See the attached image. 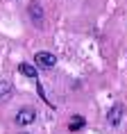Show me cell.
<instances>
[{"label": "cell", "instance_id": "1", "mask_svg": "<svg viewBox=\"0 0 127 134\" xmlns=\"http://www.w3.org/2000/svg\"><path fill=\"white\" fill-rule=\"evenodd\" d=\"M34 120H36V109H34V107H21V109L16 111L14 123L18 127H25V125H32Z\"/></svg>", "mask_w": 127, "mask_h": 134}, {"label": "cell", "instance_id": "2", "mask_svg": "<svg viewBox=\"0 0 127 134\" xmlns=\"http://www.w3.org/2000/svg\"><path fill=\"white\" fill-rule=\"evenodd\" d=\"M34 66H36V68H45V71H50V68H55V66H57V57L52 55V52L41 50V52H36V55H34Z\"/></svg>", "mask_w": 127, "mask_h": 134}, {"label": "cell", "instance_id": "3", "mask_svg": "<svg viewBox=\"0 0 127 134\" xmlns=\"http://www.w3.org/2000/svg\"><path fill=\"white\" fill-rule=\"evenodd\" d=\"M27 14H30V18H32V23H34L36 27H43V7L36 0H32L27 5Z\"/></svg>", "mask_w": 127, "mask_h": 134}, {"label": "cell", "instance_id": "4", "mask_svg": "<svg viewBox=\"0 0 127 134\" xmlns=\"http://www.w3.org/2000/svg\"><path fill=\"white\" fill-rule=\"evenodd\" d=\"M123 111H125V107L120 105V102H116V105L107 111V123H109L111 127H118L120 120H123Z\"/></svg>", "mask_w": 127, "mask_h": 134}, {"label": "cell", "instance_id": "5", "mask_svg": "<svg viewBox=\"0 0 127 134\" xmlns=\"http://www.w3.org/2000/svg\"><path fill=\"white\" fill-rule=\"evenodd\" d=\"M14 96V84L9 80H0V102H7Z\"/></svg>", "mask_w": 127, "mask_h": 134}, {"label": "cell", "instance_id": "6", "mask_svg": "<svg viewBox=\"0 0 127 134\" xmlns=\"http://www.w3.org/2000/svg\"><path fill=\"white\" fill-rule=\"evenodd\" d=\"M18 73H21V75H25V77H30V80H36V75H39L36 66H34V64H27V62L18 64Z\"/></svg>", "mask_w": 127, "mask_h": 134}, {"label": "cell", "instance_id": "7", "mask_svg": "<svg viewBox=\"0 0 127 134\" xmlns=\"http://www.w3.org/2000/svg\"><path fill=\"white\" fill-rule=\"evenodd\" d=\"M84 125H86V118L77 114V116H73L71 123H68V132H77V130H82Z\"/></svg>", "mask_w": 127, "mask_h": 134}, {"label": "cell", "instance_id": "8", "mask_svg": "<svg viewBox=\"0 0 127 134\" xmlns=\"http://www.w3.org/2000/svg\"><path fill=\"white\" fill-rule=\"evenodd\" d=\"M23 134H30V132H23Z\"/></svg>", "mask_w": 127, "mask_h": 134}]
</instances>
